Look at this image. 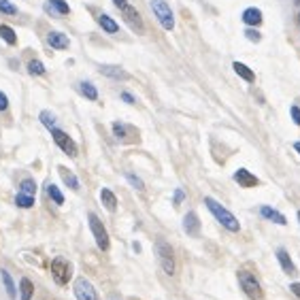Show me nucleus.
I'll return each instance as SVG.
<instances>
[{
	"instance_id": "nucleus-34",
	"label": "nucleus",
	"mask_w": 300,
	"mask_h": 300,
	"mask_svg": "<svg viewBox=\"0 0 300 300\" xmlns=\"http://www.w3.org/2000/svg\"><path fill=\"white\" fill-rule=\"evenodd\" d=\"M245 37L247 39H249V40H254V43H260V32H256L254 30V28H247V30H245Z\"/></svg>"
},
{
	"instance_id": "nucleus-36",
	"label": "nucleus",
	"mask_w": 300,
	"mask_h": 300,
	"mask_svg": "<svg viewBox=\"0 0 300 300\" xmlns=\"http://www.w3.org/2000/svg\"><path fill=\"white\" fill-rule=\"evenodd\" d=\"M183 198H185V192L181 190V187H179V190H175V196H173V202H175V207L183 202Z\"/></svg>"
},
{
	"instance_id": "nucleus-39",
	"label": "nucleus",
	"mask_w": 300,
	"mask_h": 300,
	"mask_svg": "<svg viewBox=\"0 0 300 300\" xmlns=\"http://www.w3.org/2000/svg\"><path fill=\"white\" fill-rule=\"evenodd\" d=\"M290 292H292L296 298H300V283H298V281H294V283L290 285Z\"/></svg>"
},
{
	"instance_id": "nucleus-30",
	"label": "nucleus",
	"mask_w": 300,
	"mask_h": 300,
	"mask_svg": "<svg viewBox=\"0 0 300 300\" xmlns=\"http://www.w3.org/2000/svg\"><path fill=\"white\" fill-rule=\"evenodd\" d=\"M28 73H30V75H39V77H40V75H45V73H47V68L43 66V62H39V60H30V62H28Z\"/></svg>"
},
{
	"instance_id": "nucleus-37",
	"label": "nucleus",
	"mask_w": 300,
	"mask_h": 300,
	"mask_svg": "<svg viewBox=\"0 0 300 300\" xmlns=\"http://www.w3.org/2000/svg\"><path fill=\"white\" fill-rule=\"evenodd\" d=\"M9 109V98L4 92H0V111H7Z\"/></svg>"
},
{
	"instance_id": "nucleus-14",
	"label": "nucleus",
	"mask_w": 300,
	"mask_h": 300,
	"mask_svg": "<svg viewBox=\"0 0 300 300\" xmlns=\"http://www.w3.org/2000/svg\"><path fill=\"white\" fill-rule=\"evenodd\" d=\"M183 230L190 234V237H198V234H200V220H198V215L194 213V211L185 213V217H183Z\"/></svg>"
},
{
	"instance_id": "nucleus-7",
	"label": "nucleus",
	"mask_w": 300,
	"mask_h": 300,
	"mask_svg": "<svg viewBox=\"0 0 300 300\" xmlns=\"http://www.w3.org/2000/svg\"><path fill=\"white\" fill-rule=\"evenodd\" d=\"M51 139H54V143H56L58 147H60V149H62L68 158H77V143H75V140L70 139L64 130L51 128Z\"/></svg>"
},
{
	"instance_id": "nucleus-28",
	"label": "nucleus",
	"mask_w": 300,
	"mask_h": 300,
	"mask_svg": "<svg viewBox=\"0 0 300 300\" xmlns=\"http://www.w3.org/2000/svg\"><path fill=\"white\" fill-rule=\"evenodd\" d=\"M47 194H49V198L54 200L56 204H64V196H62V192L58 190V185H54V183H47Z\"/></svg>"
},
{
	"instance_id": "nucleus-29",
	"label": "nucleus",
	"mask_w": 300,
	"mask_h": 300,
	"mask_svg": "<svg viewBox=\"0 0 300 300\" xmlns=\"http://www.w3.org/2000/svg\"><path fill=\"white\" fill-rule=\"evenodd\" d=\"M40 123L51 130V128H56V115L51 111H40Z\"/></svg>"
},
{
	"instance_id": "nucleus-5",
	"label": "nucleus",
	"mask_w": 300,
	"mask_h": 300,
	"mask_svg": "<svg viewBox=\"0 0 300 300\" xmlns=\"http://www.w3.org/2000/svg\"><path fill=\"white\" fill-rule=\"evenodd\" d=\"M87 221H90V230L94 234V239H96V245H98V249H102V251H107L109 249V232H107V228H104V223L100 221V217L96 213H90L87 215Z\"/></svg>"
},
{
	"instance_id": "nucleus-43",
	"label": "nucleus",
	"mask_w": 300,
	"mask_h": 300,
	"mask_svg": "<svg viewBox=\"0 0 300 300\" xmlns=\"http://www.w3.org/2000/svg\"><path fill=\"white\" fill-rule=\"evenodd\" d=\"M294 2H296V4H300V0H294Z\"/></svg>"
},
{
	"instance_id": "nucleus-27",
	"label": "nucleus",
	"mask_w": 300,
	"mask_h": 300,
	"mask_svg": "<svg viewBox=\"0 0 300 300\" xmlns=\"http://www.w3.org/2000/svg\"><path fill=\"white\" fill-rule=\"evenodd\" d=\"M15 204L21 209H32L34 207V196H30V194H17L15 196Z\"/></svg>"
},
{
	"instance_id": "nucleus-26",
	"label": "nucleus",
	"mask_w": 300,
	"mask_h": 300,
	"mask_svg": "<svg viewBox=\"0 0 300 300\" xmlns=\"http://www.w3.org/2000/svg\"><path fill=\"white\" fill-rule=\"evenodd\" d=\"M0 275H2V281H4V287H7V294H9V298H15V283H13V277H11V273L7 268H2L0 270Z\"/></svg>"
},
{
	"instance_id": "nucleus-13",
	"label": "nucleus",
	"mask_w": 300,
	"mask_h": 300,
	"mask_svg": "<svg viewBox=\"0 0 300 300\" xmlns=\"http://www.w3.org/2000/svg\"><path fill=\"white\" fill-rule=\"evenodd\" d=\"M277 260H279V264H281V268H283L285 275H290V277H296V275H298V268L294 266L290 254H287L283 247H281V249H277Z\"/></svg>"
},
{
	"instance_id": "nucleus-38",
	"label": "nucleus",
	"mask_w": 300,
	"mask_h": 300,
	"mask_svg": "<svg viewBox=\"0 0 300 300\" xmlns=\"http://www.w3.org/2000/svg\"><path fill=\"white\" fill-rule=\"evenodd\" d=\"M121 100H123V102H128V104H134V102H137L130 92H121Z\"/></svg>"
},
{
	"instance_id": "nucleus-22",
	"label": "nucleus",
	"mask_w": 300,
	"mask_h": 300,
	"mask_svg": "<svg viewBox=\"0 0 300 300\" xmlns=\"http://www.w3.org/2000/svg\"><path fill=\"white\" fill-rule=\"evenodd\" d=\"M0 39L4 40L7 45H17V34L11 26H7V23H0Z\"/></svg>"
},
{
	"instance_id": "nucleus-2",
	"label": "nucleus",
	"mask_w": 300,
	"mask_h": 300,
	"mask_svg": "<svg viewBox=\"0 0 300 300\" xmlns=\"http://www.w3.org/2000/svg\"><path fill=\"white\" fill-rule=\"evenodd\" d=\"M156 256H158V262H160L162 270L166 275H175V268H177V264H175V251L173 247H170L164 239H158L156 240Z\"/></svg>"
},
{
	"instance_id": "nucleus-18",
	"label": "nucleus",
	"mask_w": 300,
	"mask_h": 300,
	"mask_svg": "<svg viewBox=\"0 0 300 300\" xmlns=\"http://www.w3.org/2000/svg\"><path fill=\"white\" fill-rule=\"evenodd\" d=\"M100 200H102L104 209H107L109 213H115L117 211V196L109 190V187H102V190H100Z\"/></svg>"
},
{
	"instance_id": "nucleus-23",
	"label": "nucleus",
	"mask_w": 300,
	"mask_h": 300,
	"mask_svg": "<svg viewBox=\"0 0 300 300\" xmlns=\"http://www.w3.org/2000/svg\"><path fill=\"white\" fill-rule=\"evenodd\" d=\"M60 177H62V181H64V183H66V185L70 187V190H75V192H77V190H79V179H77V177H75V175H73V173H70V170H68V168H64V166H60Z\"/></svg>"
},
{
	"instance_id": "nucleus-12",
	"label": "nucleus",
	"mask_w": 300,
	"mask_h": 300,
	"mask_svg": "<svg viewBox=\"0 0 300 300\" xmlns=\"http://www.w3.org/2000/svg\"><path fill=\"white\" fill-rule=\"evenodd\" d=\"M234 181L240 185V187H256L260 181H258V177L254 173H249L247 168H239L237 173H234Z\"/></svg>"
},
{
	"instance_id": "nucleus-17",
	"label": "nucleus",
	"mask_w": 300,
	"mask_h": 300,
	"mask_svg": "<svg viewBox=\"0 0 300 300\" xmlns=\"http://www.w3.org/2000/svg\"><path fill=\"white\" fill-rule=\"evenodd\" d=\"M96 20L100 23V28H102L107 34H117V32H120V26H117V21L113 20V17H109L107 13H98Z\"/></svg>"
},
{
	"instance_id": "nucleus-8",
	"label": "nucleus",
	"mask_w": 300,
	"mask_h": 300,
	"mask_svg": "<svg viewBox=\"0 0 300 300\" xmlns=\"http://www.w3.org/2000/svg\"><path fill=\"white\" fill-rule=\"evenodd\" d=\"M75 296H77V300H98L96 287L83 277H79L75 281Z\"/></svg>"
},
{
	"instance_id": "nucleus-3",
	"label": "nucleus",
	"mask_w": 300,
	"mask_h": 300,
	"mask_svg": "<svg viewBox=\"0 0 300 300\" xmlns=\"http://www.w3.org/2000/svg\"><path fill=\"white\" fill-rule=\"evenodd\" d=\"M237 277H239V283H240V287H243V292L247 294V298H251V300H262L264 298L262 285H260V281L256 279V275H251L249 270H239Z\"/></svg>"
},
{
	"instance_id": "nucleus-1",
	"label": "nucleus",
	"mask_w": 300,
	"mask_h": 300,
	"mask_svg": "<svg viewBox=\"0 0 300 300\" xmlns=\"http://www.w3.org/2000/svg\"><path fill=\"white\" fill-rule=\"evenodd\" d=\"M204 207H207L211 213H213V217L221 223L223 228H226V230H230V232H239V230H240L239 220H237V217H234L226 207H223V204L217 202L215 198H211V196L204 198Z\"/></svg>"
},
{
	"instance_id": "nucleus-31",
	"label": "nucleus",
	"mask_w": 300,
	"mask_h": 300,
	"mask_svg": "<svg viewBox=\"0 0 300 300\" xmlns=\"http://www.w3.org/2000/svg\"><path fill=\"white\" fill-rule=\"evenodd\" d=\"M0 13L9 15V17H15L17 15V7L15 4H11L9 0H0Z\"/></svg>"
},
{
	"instance_id": "nucleus-20",
	"label": "nucleus",
	"mask_w": 300,
	"mask_h": 300,
	"mask_svg": "<svg viewBox=\"0 0 300 300\" xmlns=\"http://www.w3.org/2000/svg\"><path fill=\"white\" fill-rule=\"evenodd\" d=\"M243 21L247 26H260L262 23V11L256 9V7H249L243 11Z\"/></svg>"
},
{
	"instance_id": "nucleus-44",
	"label": "nucleus",
	"mask_w": 300,
	"mask_h": 300,
	"mask_svg": "<svg viewBox=\"0 0 300 300\" xmlns=\"http://www.w3.org/2000/svg\"><path fill=\"white\" fill-rule=\"evenodd\" d=\"M298 221H300V211H298Z\"/></svg>"
},
{
	"instance_id": "nucleus-35",
	"label": "nucleus",
	"mask_w": 300,
	"mask_h": 300,
	"mask_svg": "<svg viewBox=\"0 0 300 300\" xmlns=\"http://www.w3.org/2000/svg\"><path fill=\"white\" fill-rule=\"evenodd\" d=\"M290 115H292V120L296 126H300V107H296V104H292V109H290Z\"/></svg>"
},
{
	"instance_id": "nucleus-16",
	"label": "nucleus",
	"mask_w": 300,
	"mask_h": 300,
	"mask_svg": "<svg viewBox=\"0 0 300 300\" xmlns=\"http://www.w3.org/2000/svg\"><path fill=\"white\" fill-rule=\"evenodd\" d=\"M100 73L104 75V77H111V79H120V81H123V79H128L130 75L126 73L121 66H113V64H102V66L98 68Z\"/></svg>"
},
{
	"instance_id": "nucleus-33",
	"label": "nucleus",
	"mask_w": 300,
	"mask_h": 300,
	"mask_svg": "<svg viewBox=\"0 0 300 300\" xmlns=\"http://www.w3.org/2000/svg\"><path fill=\"white\" fill-rule=\"evenodd\" d=\"M126 179L130 181V183H132V187H137L139 192H143V190H145V183H143V181H140V179L137 177V175H132V173H126Z\"/></svg>"
},
{
	"instance_id": "nucleus-21",
	"label": "nucleus",
	"mask_w": 300,
	"mask_h": 300,
	"mask_svg": "<svg viewBox=\"0 0 300 300\" xmlns=\"http://www.w3.org/2000/svg\"><path fill=\"white\" fill-rule=\"evenodd\" d=\"M134 130L130 126H126V123H121V121H115L113 123V137L117 140H123V143H128V134H132Z\"/></svg>"
},
{
	"instance_id": "nucleus-42",
	"label": "nucleus",
	"mask_w": 300,
	"mask_h": 300,
	"mask_svg": "<svg viewBox=\"0 0 300 300\" xmlns=\"http://www.w3.org/2000/svg\"><path fill=\"white\" fill-rule=\"evenodd\" d=\"M294 149H296L298 154H300V140H296V143H294Z\"/></svg>"
},
{
	"instance_id": "nucleus-40",
	"label": "nucleus",
	"mask_w": 300,
	"mask_h": 300,
	"mask_svg": "<svg viewBox=\"0 0 300 300\" xmlns=\"http://www.w3.org/2000/svg\"><path fill=\"white\" fill-rule=\"evenodd\" d=\"M113 4H115V7L120 9V11H121V9H123V7H126V4H128V0H113Z\"/></svg>"
},
{
	"instance_id": "nucleus-19",
	"label": "nucleus",
	"mask_w": 300,
	"mask_h": 300,
	"mask_svg": "<svg viewBox=\"0 0 300 300\" xmlns=\"http://www.w3.org/2000/svg\"><path fill=\"white\" fill-rule=\"evenodd\" d=\"M232 68H234V73H237L240 79L247 81V83H254V81H256V73H254V70H251L249 66H247V64H243V62H234Z\"/></svg>"
},
{
	"instance_id": "nucleus-41",
	"label": "nucleus",
	"mask_w": 300,
	"mask_h": 300,
	"mask_svg": "<svg viewBox=\"0 0 300 300\" xmlns=\"http://www.w3.org/2000/svg\"><path fill=\"white\" fill-rule=\"evenodd\" d=\"M109 300H121V296H117V294H111Z\"/></svg>"
},
{
	"instance_id": "nucleus-32",
	"label": "nucleus",
	"mask_w": 300,
	"mask_h": 300,
	"mask_svg": "<svg viewBox=\"0 0 300 300\" xmlns=\"http://www.w3.org/2000/svg\"><path fill=\"white\" fill-rule=\"evenodd\" d=\"M20 190L23 194H30V196H34V192H37V183H34V179H23L20 183Z\"/></svg>"
},
{
	"instance_id": "nucleus-15",
	"label": "nucleus",
	"mask_w": 300,
	"mask_h": 300,
	"mask_svg": "<svg viewBox=\"0 0 300 300\" xmlns=\"http://www.w3.org/2000/svg\"><path fill=\"white\" fill-rule=\"evenodd\" d=\"M260 215L264 217V220H268V221H275V223H279V226H285V223H287L285 215H283V213H279L277 209L268 207V204H262V207H260Z\"/></svg>"
},
{
	"instance_id": "nucleus-24",
	"label": "nucleus",
	"mask_w": 300,
	"mask_h": 300,
	"mask_svg": "<svg viewBox=\"0 0 300 300\" xmlns=\"http://www.w3.org/2000/svg\"><path fill=\"white\" fill-rule=\"evenodd\" d=\"M32 294H34L32 281L23 277V279L20 281V300H32Z\"/></svg>"
},
{
	"instance_id": "nucleus-10",
	"label": "nucleus",
	"mask_w": 300,
	"mask_h": 300,
	"mask_svg": "<svg viewBox=\"0 0 300 300\" xmlns=\"http://www.w3.org/2000/svg\"><path fill=\"white\" fill-rule=\"evenodd\" d=\"M47 43H49L51 49H56V51H64V49H68V45H70V39L66 37L64 32H58V30H51L49 34H47Z\"/></svg>"
},
{
	"instance_id": "nucleus-45",
	"label": "nucleus",
	"mask_w": 300,
	"mask_h": 300,
	"mask_svg": "<svg viewBox=\"0 0 300 300\" xmlns=\"http://www.w3.org/2000/svg\"><path fill=\"white\" fill-rule=\"evenodd\" d=\"M298 23H300V13H298Z\"/></svg>"
},
{
	"instance_id": "nucleus-4",
	"label": "nucleus",
	"mask_w": 300,
	"mask_h": 300,
	"mask_svg": "<svg viewBox=\"0 0 300 300\" xmlns=\"http://www.w3.org/2000/svg\"><path fill=\"white\" fill-rule=\"evenodd\" d=\"M149 4H151V11H154V15L158 17V21L162 23L164 30H173L175 28V15H173V11H170L166 0H151Z\"/></svg>"
},
{
	"instance_id": "nucleus-11",
	"label": "nucleus",
	"mask_w": 300,
	"mask_h": 300,
	"mask_svg": "<svg viewBox=\"0 0 300 300\" xmlns=\"http://www.w3.org/2000/svg\"><path fill=\"white\" fill-rule=\"evenodd\" d=\"M45 11L54 17H62L70 13V7L66 4V0H47L45 2Z\"/></svg>"
},
{
	"instance_id": "nucleus-9",
	"label": "nucleus",
	"mask_w": 300,
	"mask_h": 300,
	"mask_svg": "<svg viewBox=\"0 0 300 300\" xmlns=\"http://www.w3.org/2000/svg\"><path fill=\"white\" fill-rule=\"evenodd\" d=\"M121 13H123V20H126L128 23H130V28H134L139 34L145 30V26H143V20H140V15H139V11L130 7V4H126V7L121 9Z\"/></svg>"
},
{
	"instance_id": "nucleus-6",
	"label": "nucleus",
	"mask_w": 300,
	"mask_h": 300,
	"mask_svg": "<svg viewBox=\"0 0 300 300\" xmlns=\"http://www.w3.org/2000/svg\"><path fill=\"white\" fill-rule=\"evenodd\" d=\"M51 275H54L58 285H66L70 277H73V266H70V262L64 260V258H56V260L51 262Z\"/></svg>"
},
{
	"instance_id": "nucleus-25",
	"label": "nucleus",
	"mask_w": 300,
	"mask_h": 300,
	"mask_svg": "<svg viewBox=\"0 0 300 300\" xmlns=\"http://www.w3.org/2000/svg\"><path fill=\"white\" fill-rule=\"evenodd\" d=\"M79 92L83 94L87 100H98V90L94 87V83H90V81H81V83H79Z\"/></svg>"
}]
</instances>
